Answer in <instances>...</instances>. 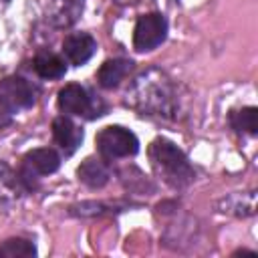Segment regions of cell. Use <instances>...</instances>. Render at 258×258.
<instances>
[{"mask_svg": "<svg viewBox=\"0 0 258 258\" xmlns=\"http://www.w3.org/2000/svg\"><path fill=\"white\" fill-rule=\"evenodd\" d=\"M230 123L236 131H244L254 135L258 131V109L256 107H244L240 111H234L230 115Z\"/></svg>", "mask_w": 258, "mask_h": 258, "instance_id": "5bb4252c", "label": "cell"}, {"mask_svg": "<svg viewBox=\"0 0 258 258\" xmlns=\"http://www.w3.org/2000/svg\"><path fill=\"white\" fill-rule=\"evenodd\" d=\"M77 175L79 179L89 185V187H103L107 181H109V167L101 161V159H95V157H87L79 169H77Z\"/></svg>", "mask_w": 258, "mask_h": 258, "instance_id": "9c48e42d", "label": "cell"}, {"mask_svg": "<svg viewBox=\"0 0 258 258\" xmlns=\"http://www.w3.org/2000/svg\"><path fill=\"white\" fill-rule=\"evenodd\" d=\"M60 165V157L54 149L42 147V149H34L30 153H26L24 157V169H22V177H32V175H48L54 173Z\"/></svg>", "mask_w": 258, "mask_h": 258, "instance_id": "8992f818", "label": "cell"}, {"mask_svg": "<svg viewBox=\"0 0 258 258\" xmlns=\"http://www.w3.org/2000/svg\"><path fill=\"white\" fill-rule=\"evenodd\" d=\"M131 67H133V62L127 60V58H113V60L103 62V67L99 69V75H97L99 85L105 87V89L117 87V85L129 75Z\"/></svg>", "mask_w": 258, "mask_h": 258, "instance_id": "30bf717a", "label": "cell"}, {"mask_svg": "<svg viewBox=\"0 0 258 258\" xmlns=\"http://www.w3.org/2000/svg\"><path fill=\"white\" fill-rule=\"evenodd\" d=\"M36 256V248L32 242L24 238H10L0 244V258H32Z\"/></svg>", "mask_w": 258, "mask_h": 258, "instance_id": "4fadbf2b", "label": "cell"}, {"mask_svg": "<svg viewBox=\"0 0 258 258\" xmlns=\"http://www.w3.org/2000/svg\"><path fill=\"white\" fill-rule=\"evenodd\" d=\"M34 71L42 79H60L67 73V64L60 56L52 52H40L34 58Z\"/></svg>", "mask_w": 258, "mask_h": 258, "instance_id": "7c38bea8", "label": "cell"}, {"mask_svg": "<svg viewBox=\"0 0 258 258\" xmlns=\"http://www.w3.org/2000/svg\"><path fill=\"white\" fill-rule=\"evenodd\" d=\"M133 105L149 111L153 115H165L171 111V89L167 79L157 75V79H149V75H143L137 79L135 87L131 89Z\"/></svg>", "mask_w": 258, "mask_h": 258, "instance_id": "7a4b0ae2", "label": "cell"}, {"mask_svg": "<svg viewBox=\"0 0 258 258\" xmlns=\"http://www.w3.org/2000/svg\"><path fill=\"white\" fill-rule=\"evenodd\" d=\"M97 147L105 157L117 159V157L135 155L139 149V141L129 129L119 127V125H111V127H105L103 131H99Z\"/></svg>", "mask_w": 258, "mask_h": 258, "instance_id": "3957f363", "label": "cell"}, {"mask_svg": "<svg viewBox=\"0 0 258 258\" xmlns=\"http://www.w3.org/2000/svg\"><path fill=\"white\" fill-rule=\"evenodd\" d=\"M34 87L22 77H8L0 81V107L8 113H20L34 105Z\"/></svg>", "mask_w": 258, "mask_h": 258, "instance_id": "277c9868", "label": "cell"}, {"mask_svg": "<svg viewBox=\"0 0 258 258\" xmlns=\"http://www.w3.org/2000/svg\"><path fill=\"white\" fill-rule=\"evenodd\" d=\"M52 135H54L56 143L67 151H75V147L83 139V131L67 117H56L52 121Z\"/></svg>", "mask_w": 258, "mask_h": 258, "instance_id": "8fae6325", "label": "cell"}, {"mask_svg": "<svg viewBox=\"0 0 258 258\" xmlns=\"http://www.w3.org/2000/svg\"><path fill=\"white\" fill-rule=\"evenodd\" d=\"M167 34V22L161 14L157 12H151V14H145L137 20L135 24V30H133V46L137 50H151L155 48L157 44L163 42Z\"/></svg>", "mask_w": 258, "mask_h": 258, "instance_id": "5b68a950", "label": "cell"}, {"mask_svg": "<svg viewBox=\"0 0 258 258\" xmlns=\"http://www.w3.org/2000/svg\"><path fill=\"white\" fill-rule=\"evenodd\" d=\"M58 107L71 115H85L91 111V97L81 85H64L58 91Z\"/></svg>", "mask_w": 258, "mask_h": 258, "instance_id": "ba28073f", "label": "cell"}, {"mask_svg": "<svg viewBox=\"0 0 258 258\" xmlns=\"http://www.w3.org/2000/svg\"><path fill=\"white\" fill-rule=\"evenodd\" d=\"M95 50H97V42H95V38L91 36V34H85V32H81V34H71V36H67L64 38V42H62V52H64V56L73 62V64H85L93 54H95Z\"/></svg>", "mask_w": 258, "mask_h": 258, "instance_id": "52a82bcc", "label": "cell"}, {"mask_svg": "<svg viewBox=\"0 0 258 258\" xmlns=\"http://www.w3.org/2000/svg\"><path fill=\"white\" fill-rule=\"evenodd\" d=\"M16 196H18V179H16V175L6 165H0V202L14 200Z\"/></svg>", "mask_w": 258, "mask_h": 258, "instance_id": "9a60e30c", "label": "cell"}, {"mask_svg": "<svg viewBox=\"0 0 258 258\" xmlns=\"http://www.w3.org/2000/svg\"><path fill=\"white\" fill-rule=\"evenodd\" d=\"M149 159L157 175L171 187H183L196 177L187 157L167 139H155L149 145Z\"/></svg>", "mask_w": 258, "mask_h": 258, "instance_id": "6da1fadb", "label": "cell"}]
</instances>
